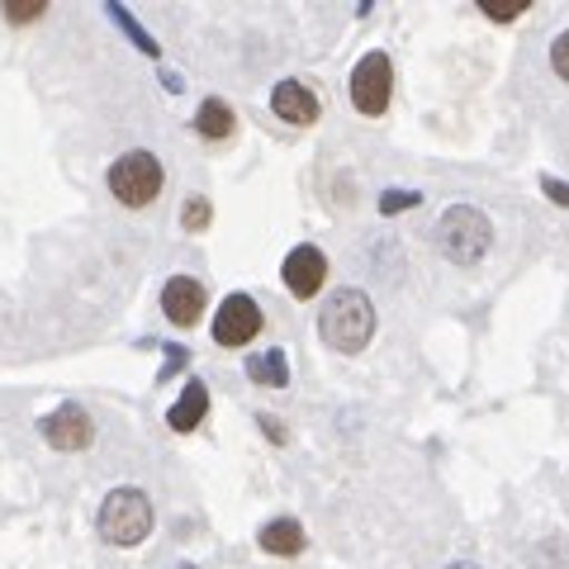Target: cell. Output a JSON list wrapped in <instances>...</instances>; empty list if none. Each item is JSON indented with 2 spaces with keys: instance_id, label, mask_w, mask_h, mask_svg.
Returning <instances> with one entry per match:
<instances>
[{
  "instance_id": "6da1fadb",
  "label": "cell",
  "mask_w": 569,
  "mask_h": 569,
  "mask_svg": "<svg viewBox=\"0 0 569 569\" xmlns=\"http://www.w3.org/2000/svg\"><path fill=\"white\" fill-rule=\"evenodd\" d=\"M318 337L342 351V356H356L370 347V337H376V305H370L366 290H337L328 295V305L318 309Z\"/></svg>"
},
{
  "instance_id": "7a4b0ae2",
  "label": "cell",
  "mask_w": 569,
  "mask_h": 569,
  "mask_svg": "<svg viewBox=\"0 0 569 569\" xmlns=\"http://www.w3.org/2000/svg\"><path fill=\"white\" fill-rule=\"evenodd\" d=\"M96 527H100V537L110 541V546H142L152 537V498L133 489V485H123V489H110L104 493V503L96 512Z\"/></svg>"
},
{
  "instance_id": "3957f363",
  "label": "cell",
  "mask_w": 569,
  "mask_h": 569,
  "mask_svg": "<svg viewBox=\"0 0 569 569\" xmlns=\"http://www.w3.org/2000/svg\"><path fill=\"white\" fill-rule=\"evenodd\" d=\"M437 247L451 266H479L493 247V223L475 204H451L437 219Z\"/></svg>"
},
{
  "instance_id": "277c9868",
  "label": "cell",
  "mask_w": 569,
  "mask_h": 569,
  "mask_svg": "<svg viewBox=\"0 0 569 569\" xmlns=\"http://www.w3.org/2000/svg\"><path fill=\"white\" fill-rule=\"evenodd\" d=\"M104 186H110V194H114L123 209H148V204H157V194H162L167 171H162V162H157V152L129 148L123 157H114L110 176H104Z\"/></svg>"
},
{
  "instance_id": "5b68a950",
  "label": "cell",
  "mask_w": 569,
  "mask_h": 569,
  "mask_svg": "<svg viewBox=\"0 0 569 569\" xmlns=\"http://www.w3.org/2000/svg\"><path fill=\"white\" fill-rule=\"evenodd\" d=\"M389 100H395V62H389V52L376 48L351 71V104L366 119H380L389 110Z\"/></svg>"
},
{
  "instance_id": "8992f818",
  "label": "cell",
  "mask_w": 569,
  "mask_h": 569,
  "mask_svg": "<svg viewBox=\"0 0 569 569\" xmlns=\"http://www.w3.org/2000/svg\"><path fill=\"white\" fill-rule=\"evenodd\" d=\"M261 332V305L252 295H228L219 313H213V342L219 347H247Z\"/></svg>"
},
{
  "instance_id": "52a82bcc",
  "label": "cell",
  "mask_w": 569,
  "mask_h": 569,
  "mask_svg": "<svg viewBox=\"0 0 569 569\" xmlns=\"http://www.w3.org/2000/svg\"><path fill=\"white\" fill-rule=\"evenodd\" d=\"M39 432L52 451H86L96 441V422L81 403H62V408H52L48 418H39Z\"/></svg>"
},
{
  "instance_id": "ba28073f",
  "label": "cell",
  "mask_w": 569,
  "mask_h": 569,
  "mask_svg": "<svg viewBox=\"0 0 569 569\" xmlns=\"http://www.w3.org/2000/svg\"><path fill=\"white\" fill-rule=\"evenodd\" d=\"M280 280H284V290H290L295 299H313L318 290H323V280H328V257L318 252L313 242H299L295 252L284 257Z\"/></svg>"
},
{
  "instance_id": "9c48e42d",
  "label": "cell",
  "mask_w": 569,
  "mask_h": 569,
  "mask_svg": "<svg viewBox=\"0 0 569 569\" xmlns=\"http://www.w3.org/2000/svg\"><path fill=\"white\" fill-rule=\"evenodd\" d=\"M204 305H209V295H204L200 280L171 276V280L162 284V313H167V323H176V328H194V323H200Z\"/></svg>"
},
{
  "instance_id": "30bf717a",
  "label": "cell",
  "mask_w": 569,
  "mask_h": 569,
  "mask_svg": "<svg viewBox=\"0 0 569 569\" xmlns=\"http://www.w3.org/2000/svg\"><path fill=\"white\" fill-rule=\"evenodd\" d=\"M271 110L276 119L284 123H295V129H309V123H318V114H323V104H318V96L309 91L305 81H276V91H271Z\"/></svg>"
},
{
  "instance_id": "8fae6325",
  "label": "cell",
  "mask_w": 569,
  "mask_h": 569,
  "mask_svg": "<svg viewBox=\"0 0 569 569\" xmlns=\"http://www.w3.org/2000/svg\"><path fill=\"white\" fill-rule=\"evenodd\" d=\"M305 522H295V518H271L261 531H257V546L266 550V556H280V560H295L299 550H305Z\"/></svg>"
},
{
  "instance_id": "7c38bea8",
  "label": "cell",
  "mask_w": 569,
  "mask_h": 569,
  "mask_svg": "<svg viewBox=\"0 0 569 569\" xmlns=\"http://www.w3.org/2000/svg\"><path fill=\"white\" fill-rule=\"evenodd\" d=\"M204 413H209V389H204V380H190L181 389V399L167 408V422H171V432L186 437V432H194V427L204 422Z\"/></svg>"
},
{
  "instance_id": "4fadbf2b",
  "label": "cell",
  "mask_w": 569,
  "mask_h": 569,
  "mask_svg": "<svg viewBox=\"0 0 569 569\" xmlns=\"http://www.w3.org/2000/svg\"><path fill=\"white\" fill-rule=\"evenodd\" d=\"M194 133H200L204 142H228L238 133V114H233V104L219 100V96H209L200 110H194Z\"/></svg>"
},
{
  "instance_id": "5bb4252c",
  "label": "cell",
  "mask_w": 569,
  "mask_h": 569,
  "mask_svg": "<svg viewBox=\"0 0 569 569\" xmlns=\"http://www.w3.org/2000/svg\"><path fill=\"white\" fill-rule=\"evenodd\" d=\"M242 370H247V380L261 385V389H284V385H290V361H284L280 347H266L257 356H247Z\"/></svg>"
},
{
  "instance_id": "9a60e30c",
  "label": "cell",
  "mask_w": 569,
  "mask_h": 569,
  "mask_svg": "<svg viewBox=\"0 0 569 569\" xmlns=\"http://www.w3.org/2000/svg\"><path fill=\"white\" fill-rule=\"evenodd\" d=\"M104 14H110V20H114L123 33H129V43H133L138 52H148V58H162V48H157V39H152V33L133 20L129 6H104Z\"/></svg>"
},
{
  "instance_id": "2e32d148",
  "label": "cell",
  "mask_w": 569,
  "mask_h": 569,
  "mask_svg": "<svg viewBox=\"0 0 569 569\" xmlns=\"http://www.w3.org/2000/svg\"><path fill=\"white\" fill-rule=\"evenodd\" d=\"M418 204H422V190H408V186H395V190L380 194V213H385V219L408 213V209H418Z\"/></svg>"
},
{
  "instance_id": "e0dca14e",
  "label": "cell",
  "mask_w": 569,
  "mask_h": 569,
  "mask_svg": "<svg viewBox=\"0 0 569 569\" xmlns=\"http://www.w3.org/2000/svg\"><path fill=\"white\" fill-rule=\"evenodd\" d=\"M0 10H6V20H10L14 29H29V24H39L43 14H48L43 0H10V6H0Z\"/></svg>"
},
{
  "instance_id": "ac0fdd59",
  "label": "cell",
  "mask_w": 569,
  "mask_h": 569,
  "mask_svg": "<svg viewBox=\"0 0 569 569\" xmlns=\"http://www.w3.org/2000/svg\"><path fill=\"white\" fill-rule=\"evenodd\" d=\"M213 219V204L204 200V194H190V200L181 204V223H186V233H204Z\"/></svg>"
},
{
  "instance_id": "d6986e66",
  "label": "cell",
  "mask_w": 569,
  "mask_h": 569,
  "mask_svg": "<svg viewBox=\"0 0 569 569\" xmlns=\"http://www.w3.org/2000/svg\"><path fill=\"white\" fill-rule=\"evenodd\" d=\"M522 0H479V14L493 24H512V20H522Z\"/></svg>"
},
{
  "instance_id": "ffe728a7",
  "label": "cell",
  "mask_w": 569,
  "mask_h": 569,
  "mask_svg": "<svg viewBox=\"0 0 569 569\" xmlns=\"http://www.w3.org/2000/svg\"><path fill=\"white\" fill-rule=\"evenodd\" d=\"M157 347L167 351V366H162V376H157V385H171V380L190 366V351H186V347H176V342H157Z\"/></svg>"
},
{
  "instance_id": "44dd1931",
  "label": "cell",
  "mask_w": 569,
  "mask_h": 569,
  "mask_svg": "<svg viewBox=\"0 0 569 569\" xmlns=\"http://www.w3.org/2000/svg\"><path fill=\"white\" fill-rule=\"evenodd\" d=\"M541 190L550 194V204H560V209L569 204V186L560 181V176H550V171H546V176H541Z\"/></svg>"
},
{
  "instance_id": "7402d4cb",
  "label": "cell",
  "mask_w": 569,
  "mask_h": 569,
  "mask_svg": "<svg viewBox=\"0 0 569 569\" xmlns=\"http://www.w3.org/2000/svg\"><path fill=\"white\" fill-rule=\"evenodd\" d=\"M550 62H556V77H569V33L550 43Z\"/></svg>"
},
{
  "instance_id": "603a6c76",
  "label": "cell",
  "mask_w": 569,
  "mask_h": 569,
  "mask_svg": "<svg viewBox=\"0 0 569 569\" xmlns=\"http://www.w3.org/2000/svg\"><path fill=\"white\" fill-rule=\"evenodd\" d=\"M257 422H261V432H266V437H271V441H276V447H284V441H290V432H284V427H280V418H271V413H261Z\"/></svg>"
},
{
  "instance_id": "cb8c5ba5",
  "label": "cell",
  "mask_w": 569,
  "mask_h": 569,
  "mask_svg": "<svg viewBox=\"0 0 569 569\" xmlns=\"http://www.w3.org/2000/svg\"><path fill=\"white\" fill-rule=\"evenodd\" d=\"M162 81H167V91H171V96H181V77H176L171 67H162Z\"/></svg>"
},
{
  "instance_id": "d4e9b609",
  "label": "cell",
  "mask_w": 569,
  "mask_h": 569,
  "mask_svg": "<svg viewBox=\"0 0 569 569\" xmlns=\"http://www.w3.org/2000/svg\"><path fill=\"white\" fill-rule=\"evenodd\" d=\"M447 569H479V565H470V560H456V565H447Z\"/></svg>"
},
{
  "instance_id": "484cf974",
  "label": "cell",
  "mask_w": 569,
  "mask_h": 569,
  "mask_svg": "<svg viewBox=\"0 0 569 569\" xmlns=\"http://www.w3.org/2000/svg\"><path fill=\"white\" fill-rule=\"evenodd\" d=\"M181 569H190V565H181Z\"/></svg>"
}]
</instances>
